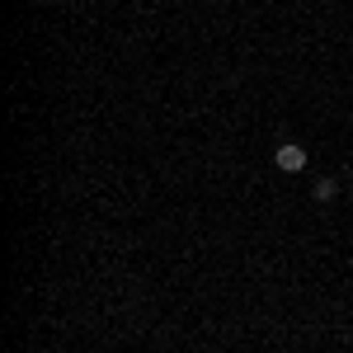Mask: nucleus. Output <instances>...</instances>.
Returning <instances> with one entry per match:
<instances>
[{
  "label": "nucleus",
  "instance_id": "1",
  "mask_svg": "<svg viewBox=\"0 0 353 353\" xmlns=\"http://www.w3.org/2000/svg\"><path fill=\"white\" fill-rule=\"evenodd\" d=\"M306 161H311V156H306V146H301V141H278V151H273V165H278L283 174H301Z\"/></svg>",
  "mask_w": 353,
  "mask_h": 353
},
{
  "label": "nucleus",
  "instance_id": "2",
  "mask_svg": "<svg viewBox=\"0 0 353 353\" xmlns=\"http://www.w3.org/2000/svg\"><path fill=\"white\" fill-rule=\"evenodd\" d=\"M316 203H334V198H339V179H316Z\"/></svg>",
  "mask_w": 353,
  "mask_h": 353
}]
</instances>
